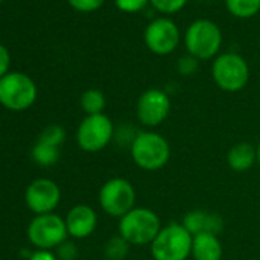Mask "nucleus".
Segmentation results:
<instances>
[{"mask_svg":"<svg viewBox=\"0 0 260 260\" xmlns=\"http://www.w3.org/2000/svg\"><path fill=\"white\" fill-rule=\"evenodd\" d=\"M161 228V219L153 210L135 207L119 219L118 234L130 245H149Z\"/></svg>","mask_w":260,"mask_h":260,"instance_id":"1","label":"nucleus"},{"mask_svg":"<svg viewBox=\"0 0 260 260\" xmlns=\"http://www.w3.org/2000/svg\"><path fill=\"white\" fill-rule=\"evenodd\" d=\"M193 236L181 222H172L161 228L150 251L155 260H187L191 254Z\"/></svg>","mask_w":260,"mask_h":260,"instance_id":"2","label":"nucleus"},{"mask_svg":"<svg viewBox=\"0 0 260 260\" xmlns=\"http://www.w3.org/2000/svg\"><path fill=\"white\" fill-rule=\"evenodd\" d=\"M130 155L140 169L155 172L169 162L170 146L156 132H140L130 144Z\"/></svg>","mask_w":260,"mask_h":260,"instance_id":"3","label":"nucleus"},{"mask_svg":"<svg viewBox=\"0 0 260 260\" xmlns=\"http://www.w3.org/2000/svg\"><path fill=\"white\" fill-rule=\"evenodd\" d=\"M135 202L137 191L124 178L109 179L100 190V205L109 216L121 219L135 208Z\"/></svg>","mask_w":260,"mask_h":260,"instance_id":"4","label":"nucleus"},{"mask_svg":"<svg viewBox=\"0 0 260 260\" xmlns=\"http://www.w3.org/2000/svg\"><path fill=\"white\" fill-rule=\"evenodd\" d=\"M37 96L34 81L19 72L8 74L0 78V103L11 110L28 109Z\"/></svg>","mask_w":260,"mask_h":260,"instance_id":"5","label":"nucleus"},{"mask_svg":"<svg viewBox=\"0 0 260 260\" xmlns=\"http://www.w3.org/2000/svg\"><path fill=\"white\" fill-rule=\"evenodd\" d=\"M222 43V34L219 28L210 20L194 22L185 34V46L198 60H207L217 54Z\"/></svg>","mask_w":260,"mask_h":260,"instance_id":"6","label":"nucleus"},{"mask_svg":"<svg viewBox=\"0 0 260 260\" xmlns=\"http://www.w3.org/2000/svg\"><path fill=\"white\" fill-rule=\"evenodd\" d=\"M213 78L225 92L242 90L249 78L246 61L237 54H222L213 63Z\"/></svg>","mask_w":260,"mask_h":260,"instance_id":"7","label":"nucleus"},{"mask_svg":"<svg viewBox=\"0 0 260 260\" xmlns=\"http://www.w3.org/2000/svg\"><path fill=\"white\" fill-rule=\"evenodd\" d=\"M113 138V124L109 116L104 113L87 115L78 130H77V141L78 146L84 152H100L103 150Z\"/></svg>","mask_w":260,"mask_h":260,"instance_id":"8","label":"nucleus"},{"mask_svg":"<svg viewBox=\"0 0 260 260\" xmlns=\"http://www.w3.org/2000/svg\"><path fill=\"white\" fill-rule=\"evenodd\" d=\"M66 222L61 217L51 213L37 216L28 226L29 240L45 251L61 245L66 240Z\"/></svg>","mask_w":260,"mask_h":260,"instance_id":"9","label":"nucleus"},{"mask_svg":"<svg viewBox=\"0 0 260 260\" xmlns=\"http://www.w3.org/2000/svg\"><path fill=\"white\" fill-rule=\"evenodd\" d=\"M170 98L164 90L149 89L146 90L137 103L138 121L146 127L159 125L170 113Z\"/></svg>","mask_w":260,"mask_h":260,"instance_id":"10","label":"nucleus"},{"mask_svg":"<svg viewBox=\"0 0 260 260\" xmlns=\"http://www.w3.org/2000/svg\"><path fill=\"white\" fill-rule=\"evenodd\" d=\"M144 40L147 48L158 54L167 55L175 51L179 43V31L176 25L169 19H156L153 20L144 34Z\"/></svg>","mask_w":260,"mask_h":260,"instance_id":"11","label":"nucleus"},{"mask_svg":"<svg viewBox=\"0 0 260 260\" xmlns=\"http://www.w3.org/2000/svg\"><path fill=\"white\" fill-rule=\"evenodd\" d=\"M58 202L60 188L51 179H37L26 190V204L39 216L51 213Z\"/></svg>","mask_w":260,"mask_h":260,"instance_id":"12","label":"nucleus"},{"mask_svg":"<svg viewBox=\"0 0 260 260\" xmlns=\"http://www.w3.org/2000/svg\"><path fill=\"white\" fill-rule=\"evenodd\" d=\"M68 234L75 239H84L96 228V213L89 205H75L66 217Z\"/></svg>","mask_w":260,"mask_h":260,"instance_id":"13","label":"nucleus"},{"mask_svg":"<svg viewBox=\"0 0 260 260\" xmlns=\"http://www.w3.org/2000/svg\"><path fill=\"white\" fill-rule=\"evenodd\" d=\"M191 236H198L202 233L219 234L223 228V220L219 214L205 211V210H191L188 211L181 222Z\"/></svg>","mask_w":260,"mask_h":260,"instance_id":"14","label":"nucleus"},{"mask_svg":"<svg viewBox=\"0 0 260 260\" xmlns=\"http://www.w3.org/2000/svg\"><path fill=\"white\" fill-rule=\"evenodd\" d=\"M222 252V243L216 234L202 233L193 236L191 255L194 257V260H220Z\"/></svg>","mask_w":260,"mask_h":260,"instance_id":"15","label":"nucleus"},{"mask_svg":"<svg viewBox=\"0 0 260 260\" xmlns=\"http://www.w3.org/2000/svg\"><path fill=\"white\" fill-rule=\"evenodd\" d=\"M257 161V149L249 143H239L233 146L226 155V162L234 172H246Z\"/></svg>","mask_w":260,"mask_h":260,"instance_id":"16","label":"nucleus"},{"mask_svg":"<svg viewBox=\"0 0 260 260\" xmlns=\"http://www.w3.org/2000/svg\"><path fill=\"white\" fill-rule=\"evenodd\" d=\"M81 107L87 115H98L103 113L106 107V98L101 90L89 89L81 95Z\"/></svg>","mask_w":260,"mask_h":260,"instance_id":"17","label":"nucleus"},{"mask_svg":"<svg viewBox=\"0 0 260 260\" xmlns=\"http://www.w3.org/2000/svg\"><path fill=\"white\" fill-rule=\"evenodd\" d=\"M228 11L240 19L252 17L260 10V0H226Z\"/></svg>","mask_w":260,"mask_h":260,"instance_id":"18","label":"nucleus"},{"mask_svg":"<svg viewBox=\"0 0 260 260\" xmlns=\"http://www.w3.org/2000/svg\"><path fill=\"white\" fill-rule=\"evenodd\" d=\"M128 248L130 243L118 234L110 237L104 245V255L107 260H124L128 254Z\"/></svg>","mask_w":260,"mask_h":260,"instance_id":"19","label":"nucleus"},{"mask_svg":"<svg viewBox=\"0 0 260 260\" xmlns=\"http://www.w3.org/2000/svg\"><path fill=\"white\" fill-rule=\"evenodd\" d=\"M58 156H60L58 147H52L43 143H37V146L32 150V158L40 166H52L57 162Z\"/></svg>","mask_w":260,"mask_h":260,"instance_id":"20","label":"nucleus"},{"mask_svg":"<svg viewBox=\"0 0 260 260\" xmlns=\"http://www.w3.org/2000/svg\"><path fill=\"white\" fill-rule=\"evenodd\" d=\"M63 141H64V130H63V127H60L57 124L46 127L39 140V143H43V144H48L52 147H60V144Z\"/></svg>","mask_w":260,"mask_h":260,"instance_id":"21","label":"nucleus"},{"mask_svg":"<svg viewBox=\"0 0 260 260\" xmlns=\"http://www.w3.org/2000/svg\"><path fill=\"white\" fill-rule=\"evenodd\" d=\"M150 2L158 11L172 14V13H176L181 8H184L187 0H150Z\"/></svg>","mask_w":260,"mask_h":260,"instance_id":"22","label":"nucleus"},{"mask_svg":"<svg viewBox=\"0 0 260 260\" xmlns=\"http://www.w3.org/2000/svg\"><path fill=\"white\" fill-rule=\"evenodd\" d=\"M149 0H115L116 7L124 13H138L141 11Z\"/></svg>","mask_w":260,"mask_h":260,"instance_id":"23","label":"nucleus"},{"mask_svg":"<svg viewBox=\"0 0 260 260\" xmlns=\"http://www.w3.org/2000/svg\"><path fill=\"white\" fill-rule=\"evenodd\" d=\"M104 0H69V4L78 10V11H84V13H90L98 10L103 5Z\"/></svg>","mask_w":260,"mask_h":260,"instance_id":"24","label":"nucleus"},{"mask_svg":"<svg viewBox=\"0 0 260 260\" xmlns=\"http://www.w3.org/2000/svg\"><path fill=\"white\" fill-rule=\"evenodd\" d=\"M178 69L182 75H191L198 69V58H194L193 55L182 57L178 63Z\"/></svg>","mask_w":260,"mask_h":260,"instance_id":"25","label":"nucleus"},{"mask_svg":"<svg viewBox=\"0 0 260 260\" xmlns=\"http://www.w3.org/2000/svg\"><path fill=\"white\" fill-rule=\"evenodd\" d=\"M57 252L61 260H74L77 257V248L72 242H63L61 245H58Z\"/></svg>","mask_w":260,"mask_h":260,"instance_id":"26","label":"nucleus"},{"mask_svg":"<svg viewBox=\"0 0 260 260\" xmlns=\"http://www.w3.org/2000/svg\"><path fill=\"white\" fill-rule=\"evenodd\" d=\"M8 68H10V52L4 45H0V78L7 75Z\"/></svg>","mask_w":260,"mask_h":260,"instance_id":"27","label":"nucleus"},{"mask_svg":"<svg viewBox=\"0 0 260 260\" xmlns=\"http://www.w3.org/2000/svg\"><path fill=\"white\" fill-rule=\"evenodd\" d=\"M31 260H57L55 257H54V254H51L49 251H39V252H36V254H32L31 255Z\"/></svg>","mask_w":260,"mask_h":260,"instance_id":"28","label":"nucleus"},{"mask_svg":"<svg viewBox=\"0 0 260 260\" xmlns=\"http://www.w3.org/2000/svg\"><path fill=\"white\" fill-rule=\"evenodd\" d=\"M257 162L260 164V144H258V147H257Z\"/></svg>","mask_w":260,"mask_h":260,"instance_id":"29","label":"nucleus"},{"mask_svg":"<svg viewBox=\"0 0 260 260\" xmlns=\"http://www.w3.org/2000/svg\"><path fill=\"white\" fill-rule=\"evenodd\" d=\"M0 2H2V0H0Z\"/></svg>","mask_w":260,"mask_h":260,"instance_id":"30","label":"nucleus"}]
</instances>
